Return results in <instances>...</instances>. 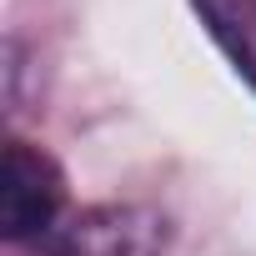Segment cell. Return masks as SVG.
I'll use <instances>...</instances> for the list:
<instances>
[{"label": "cell", "mask_w": 256, "mask_h": 256, "mask_svg": "<svg viewBox=\"0 0 256 256\" xmlns=\"http://www.w3.org/2000/svg\"><path fill=\"white\" fill-rule=\"evenodd\" d=\"M0 226H6V241H50L66 226V181H60L56 161L30 141L6 146Z\"/></svg>", "instance_id": "cell-1"}, {"label": "cell", "mask_w": 256, "mask_h": 256, "mask_svg": "<svg viewBox=\"0 0 256 256\" xmlns=\"http://www.w3.org/2000/svg\"><path fill=\"white\" fill-rule=\"evenodd\" d=\"M50 246L60 256H161L166 221L146 206H90L70 216Z\"/></svg>", "instance_id": "cell-2"}]
</instances>
